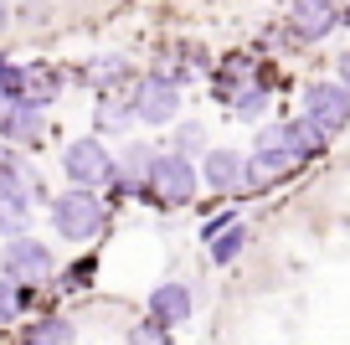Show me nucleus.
Returning <instances> with one entry per match:
<instances>
[{"mask_svg":"<svg viewBox=\"0 0 350 345\" xmlns=\"http://www.w3.org/2000/svg\"><path fill=\"white\" fill-rule=\"evenodd\" d=\"M52 227H57V238H67V242H93L109 227V206L88 186H72V191H62L52 201Z\"/></svg>","mask_w":350,"mask_h":345,"instance_id":"obj_1","label":"nucleus"},{"mask_svg":"<svg viewBox=\"0 0 350 345\" xmlns=\"http://www.w3.org/2000/svg\"><path fill=\"white\" fill-rule=\"evenodd\" d=\"M144 186H150V196L160 206H191L196 201V186H201V170L180 150H170V155L154 150V165H150V181Z\"/></svg>","mask_w":350,"mask_h":345,"instance_id":"obj_2","label":"nucleus"},{"mask_svg":"<svg viewBox=\"0 0 350 345\" xmlns=\"http://www.w3.org/2000/svg\"><path fill=\"white\" fill-rule=\"evenodd\" d=\"M52 253H46V242H31L21 232V238H5V253H0V279L21 283V289H36V283L52 279Z\"/></svg>","mask_w":350,"mask_h":345,"instance_id":"obj_3","label":"nucleus"},{"mask_svg":"<svg viewBox=\"0 0 350 345\" xmlns=\"http://www.w3.org/2000/svg\"><path fill=\"white\" fill-rule=\"evenodd\" d=\"M62 175L72 186H88V191H98V186L113 181V155L103 150V140H72L62 150Z\"/></svg>","mask_w":350,"mask_h":345,"instance_id":"obj_4","label":"nucleus"},{"mask_svg":"<svg viewBox=\"0 0 350 345\" xmlns=\"http://www.w3.org/2000/svg\"><path fill=\"white\" fill-rule=\"evenodd\" d=\"M304 119L314 124L319 134H340L350 129V88H335V83H309L304 88Z\"/></svg>","mask_w":350,"mask_h":345,"instance_id":"obj_5","label":"nucleus"},{"mask_svg":"<svg viewBox=\"0 0 350 345\" xmlns=\"http://www.w3.org/2000/svg\"><path fill=\"white\" fill-rule=\"evenodd\" d=\"M134 119L144 124H170L175 119V108H180V83H170L165 73H150L134 83Z\"/></svg>","mask_w":350,"mask_h":345,"instance_id":"obj_6","label":"nucleus"},{"mask_svg":"<svg viewBox=\"0 0 350 345\" xmlns=\"http://www.w3.org/2000/svg\"><path fill=\"white\" fill-rule=\"evenodd\" d=\"M0 140L5 144H36L42 140V108L26 98H0Z\"/></svg>","mask_w":350,"mask_h":345,"instance_id":"obj_7","label":"nucleus"},{"mask_svg":"<svg viewBox=\"0 0 350 345\" xmlns=\"http://www.w3.org/2000/svg\"><path fill=\"white\" fill-rule=\"evenodd\" d=\"M288 31L304 47L325 42V36L335 31V5H329V0H299L294 11H288Z\"/></svg>","mask_w":350,"mask_h":345,"instance_id":"obj_8","label":"nucleus"},{"mask_svg":"<svg viewBox=\"0 0 350 345\" xmlns=\"http://www.w3.org/2000/svg\"><path fill=\"white\" fill-rule=\"evenodd\" d=\"M242 165H247V155H237V150H206V160L196 170L211 186V196H232V191H242Z\"/></svg>","mask_w":350,"mask_h":345,"instance_id":"obj_9","label":"nucleus"},{"mask_svg":"<svg viewBox=\"0 0 350 345\" xmlns=\"http://www.w3.org/2000/svg\"><path fill=\"white\" fill-rule=\"evenodd\" d=\"M83 83L98 88V93H119V88L134 83V67H129L124 52H103V57H93V62L83 67Z\"/></svg>","mask_w":350,"mask_h":345,"instance_id":"obj_10","label":"nucleus"},{"mask_svg":"<svg viewBox=\"0 0 350 345\" xmlns=\"http://www.w3.org/2000/svg\"><path fill=\"white\" fill-rule=\"evenodd\" d=\"M150 320L165 324V330L186 324L191 320V289H186V283H160V289L150 294Z\"/></svg>","mask_w":350,"mask_h":345,"instance_id":"obj_11","label":"nucleus"},{"mask_svg":"<svg viewBox=\"0 0 350 345\" xmlns=\"http://www.w3.org/2000/svg\"><path fill=\"white\" fill-rule=\"evenodd\" d=\"M273 140L284 144V150L294 155L299 165H304V160H314V155L325 150V134H319L309 119H294V124H273Z\"/></svg>","mask_w":350,"mask_h":345,"instance_id":"obj_12","label":"nucleus"},{"mask_svg":"<svg viewBox=\"0 0 350 345\" xmlns=\"http://www.w3.org/2000/svg\"><path fill=\"white\" fill-rule=\"evenodd\" d=\"M150 165H154V150H150V144H139V140H134L129 150H124V160L113 165V186H119L124 196L144 191V181H150Z\"/></svg>","mask_w":350,"mask_h":345,"instance_id":"obj_13","label":"nucleus"},{"mask_svg":"<svg viewBox=\"0 0 350 345\" xmlns=\"http://www.w3.org/2000/svg\"><path fill=\"white\" fill-rule=\"evenodd\" d=\"M31 227V191L0 181V238H21Z\"/></svg>","mask_w":350,"mask_h":345,"instance_id":"obj_14","label":"nucleus"},{"mask_svg":"<svg viewBox=\"0 0 350 345\" xmlns=\"http://www.w3.org/2000/svg\"><path fill=\"white\" fill-rule=\"evenodd\" d=\"M129 124H134V103H129V93H98V108H93V129L98 134H129Z\"/></svg>","mask_w":350,"mask_h":345,"instance_id":"obj_15","label":"nucleus"},{"mask_svg":"<svg viewBox=\"0 0 350 345\" xmlns=\"http://www.w3.org/2000/svg\"><path fill=\"white\" fill-rule=\"evenodd\" d=\"M62 93V73H52V67H26V88H21V98L26 103H52V98Z\"/></svg>","mask_w":350,"mask_h":345,"instance_id":"obj_16","label":"nucleus"},{"mask_svg":"<svg viewBox=\"0 0 350 345\" xmlns=\"http://www.w3.org/2000/svg\"><path fill=\"white\" fill-rule=\"evenodd\" d=\"M72 320H62V314H46V320H36L31 330H26L21 345H72Z\"/></svg>","mask_w":350,"mask_h":345,"instance_id":"obj_17","label":"nucleus"},{"mask_svg":"<svg viewBox=\"0 0 350 345\" xmlns=\"http://www.w3.org/2000/svg\"><path fill=\"white\" fill-rule=\"evenodd\" d=\"M242 248H247V232H242L237 222H232V227H221L217 238H211V263H232Z\"/></svg>","mask_w":350,"mask_h":345,"instance_id":"obj_18","label":"nucleus"},{"mask_svg":"<svg viewBox=\"0 0 350 345\" xmlns=\"http://www.w3.org/2000/svg\"><path fill=\"white\" fill-rule=\"evenodd\" d=\"M0 181H5V186H21V191H31V165H26L21 155L0 150Z\"/></svg>","mask_w":350,"mask_h":345,"instance_id":"obj_19","label":"nucleus"},{"mask_svg":"<svg viewBox=\"0 0 350 345\" xmlns=\"http://www.w3.org/2000/svg\"><path fill=\"white\" fill-rule=\"evenodd\" d=\"M129 345H175L170 340V330L165 324H154V320H139V324H129V335H124Z\"/></svg>","mask_w":350,"mask_h":345,"instance_id":"obj_20","label":"nucleus"},{"mask_svg":"<svg viewBox=\"0 0 350 345\" xmlns=\"http://www.w3.org/2000/svg\"><path fill=\"white\" fill-rule=\"evenodd\" d=\"M232 108H237V119H258L262 108H268V88L247 83V93H237V98H232Z\"/></svg>","mask_w":350,"mask_h":345,"instance_id":"obj_21","label":"nucleus"},{"mask_svg":"<svg viewBox=\"0 0 350 345\" xmlns=\"http://www.w3.org/2000/svg\"><path fill=\"white\" fill-rule=\"evenodd\" d=\"M21 88H26V67L0 57V98H21Z\"/></svg>","mask_w":350,"mask_h":345,"instance_id":"obj_22","label":"nucleus"},{"mask_svg":"<svg viewBox=\"0 0 350 345\" xmlns=\"http://www.w3.org/2000/svg\"><path fill=\"white\" fill-rule=\"evenodd\" d=\"M16 309H21V294H16V283H11V279H0V324H11V320H16Z\"/></svg>","mask_w":350,"mask_h":345,"instance_id":"obj_23","label":"nucleus"},{"mask_svg":"<svg viewBox=\"0 0 350 345\" xmlns=\"http://www.w3.org/2000/svg\"><path fill=\"white\" fill-rule=\"evenodd\" d=\"M196 144H201V129H196V124H186V129H180V155L196 150Z\"/></svg>","mask_w":350,"mask_h":345,"instance_id":"obj_24","label":"nucleus"},{"mask_svg":"<svg viewBox=\"0 0 350 345\" xmlns=\"http://www.w3.org/2000/svg\"><path fill=\"white\" fill-rule=\"evenodd\" d=\"M335 73H340V88H350V47L335 57Z\"/></svg>","mask_w":350,"mask_h":345,"instance_id":"obj_25","label":"nucleus"},{"mask_svg":"<svg viewBox=\"0 0 350 345\" xmlns=\"http://www.w3.org/2000/svg\"><path fill=\"white\" fill-rule=\"evenodd\" d=\"M5 26H11V5H5V0H0V31H5Z\"/></svg>","mask_w":350,"mask_h":345,"instance_id":"obj_26","label":"nucleus"},{"mask_svg":"<svg viewBox=\"0 0 350 345\" xmlns=\"http://www.w3.org/2000/svg\"><path fill=\"white\" fill-rule=\"evenodd\" d=\"M345 26H350V5H345Z\"/></svg>","mask_w":350,"mask_h":345,"instance_id":"obj_27","label":"nucleus"}]
</instances>
